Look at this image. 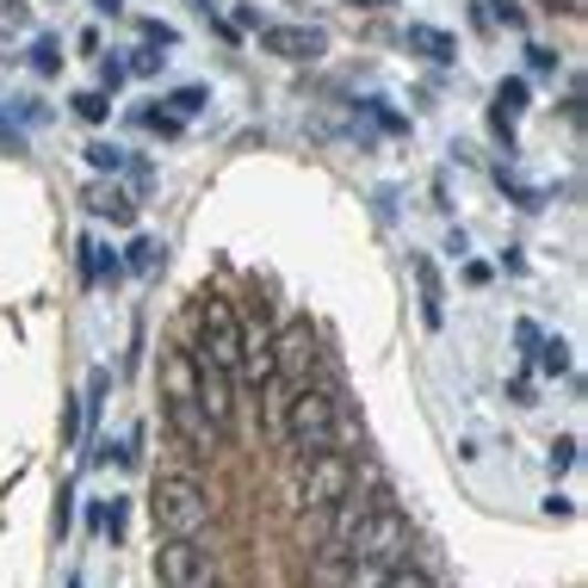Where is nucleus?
Returning <instances> with one entry per match:
<instances>
[{
    "instance_id": "obj_25",
    "label": "nucleus",
    "mask_w": 588,
    "mask_h": 588,
    "mask_svg": "<svg viewBox=\"0 0 588 588\" xmlns=\"http://www.w3.org/2000/svg\"><path fill=\"white\" fill-rule=\"evenodd\" d=\"M490 7H495V19H502V25H514V31L526 25V13H521V7H514V0H490Z\"/></svg>"
},
{
    "instance_id": "obj_11",
    "label": "nucleus",
    "mask_w": 588,
    "mask_h": 588,
    "mask_svg": "<svg viewBox=\"0 0 588 588\" xmlns=\"http://www.w3.org/2000/svg\"><path fill=\"white\" fill-rule=\"evenodd\" d=\"M192 390H199V359H192V347H168V354H161V397L180 402V397H192Z\"/></svg>"
},
{
    "instance_id": "obj_28",
    "label": "nucleus",
    "mask_w": 588,
    "mask_h": 588,
    "mask_svg": "<svg viewBox=\"0 0 588 588\" xmlns=\"http://www.w3.org/2000/svg\"><path fill=\"white\" fill-rule=\"evenodd\" d=\"M75 433H81V409L69 402V409H62V440H75Z\"/></svg>"
},
{
    "instance_id": "obj_3",
    "label": "nucleus",
    "mask_w": 588,
    "mask_h": 588,
    "mask_svg": "<svg viewBox=\"0 0 588 588\" xmlns=\"http://www.w3.org/2000/svg\"><path fill=\"white\" fill-rule=\"evenodd\" d=\"M409 539H416L409 521H402L397 508H385V502H371V514L347 533V539H340L335 557H340V564H385V570H397L402 552H409Z\"/></svg>"
},
{
    "instance_id": "obj_24",
    "label": "nucleus",
    "mask_w": 588,
    "mask_h": 588,
    "mask_svg": "<svg viewBox=\"0 0 588 588\" xmlns=\"http://www.w3.org/2000/svg\"><path fill=\"white\" fill-rule=\"evenodd\" d=\"M0 149L7 155H25V130H13V118L0 112Z\"/></svg>"
},
{
    "instance_id": "obj_17",
    "label": "nucleus",
    "mask_w": 588,
    "mask_h": 588,
    "mask_svg": "<svg viewBox=\"0 0 588 588\" xmlns=\"http://www.w3.org/2000/svg\"><path fill=\"white\" fill-rule=\"evenodd\" d=\"M378 588H440V582H433L428 570H402V564H397V570H390Z\"/></svg>"
},
{
    "instance_id": "obj_27",
    "label": "nucleus",
    "mask_w": 588,
    "mask_h": 588,
    "mask_svg": "<svg viewBox=\"0 0 588 588\" xmlns=\"http://www.w3.org/2000/svg\"><path fill=\"white\" fill-rule=\"evenodd\" d=\"M0 25H25V7H19V0H0Z\"/></svg>"
},
{
    "instance_id": "obj_5",
    "label": "nucleus",
    "mask_w": 588,
    "mask_h": 588,
    "mask_svg": "<svg viewBox=\"0 0 588 588\" xmlns=\"http://www.w3.org/2000/svg\"><path fill=\"white\" fill-rule=\"evenodd\" d=\"M155 576H161V588H217L223 564H217V552L204 539H161Z\"/></svg>"
},
{
    "instance_id": "obj_4",
    "label": "nucleus",
    "mask_w": 588,
    "mask_h": 588,
    "mask_svg": "<svg viewBox=\"0 0 588 588\" xmlns=\"http://www.w3.org/2000/svg\"><path fill=\"white\" fill-rule=\"evenodd\" d=\"M192 328H199V347H192V354H199L204 366H223L235 378V359H242V316H235V304L204 292L199 309H192Z\"/></svg>"
},
{
    "instance_id": "obj_29",
    "label": "nucleus",
    "mask_w": 588,
    "mask_h": 588,
    "mask_svg": "<svg viewBox=\"0 0 588 588\" xmlns=\"http://www.w3.org/2000/svg\"><path fill=\"white\" fill-rule=\"evenodd\" d=\"M93 7H99V13H118V7H124V0H93Z\"/></svg>"
},
{
    "instance_id": "obj_26",
    "label": "nucleus",
    "mask_w": 588,
    "mask_h": 588,
    "mask_svg": "<svg viewBox=\"0 0 588 588\" xmlns=\"http://www.w3.org/2000/svg\"><path fill=\"white\" fill-rule=\"evenodd\" d=\"M570 464H576V440H557V447H552V471H570Z\"/></svg>"
},
{
    "instance_id": "obj_20",
    "label": "nucleus",
    "mask_w": 588,
    "mask_h": 588,
    "mask_svg": "<svg viewBox=\"0 0 588 588\" xmlns=\"http://www.w3.org/2000/svg\"><path fill=\"white\" fill-rule=\"evenodd\" d=\"M168 106H174V118H192V112L204 106V87H180V93L168 99Z\"/></svg>"
},
{
    "instance_id": "obj_18",
    "label": "nucleus",
    "mask_w": 588,
    "mask_h": 588,
    "mask_svg": "<svg viewBox=\"0 0 588 588\" xmlns=\"http://www.w3.org/2000/svg\"><path fill=\"white\" fill-rule=\"evenodd\" d=\"M75 112H81L87 124H99V118L112 112V99H106V93H75Z\"/></svg>"
},
{
    "instance_id": "obj_7",
    "label": "nucleus",
    "mask_w": 588,
    "mask_h": 588,
    "mask_svg": "<svg viewBox=\"0 0 588 588\" xmlns=\"http://www.w3.org/2000/svg\"><path fill=\"white\" fill-rule=\"evenodd\" d=\"M309 371H316V328H309V316H292L273 335V378L297 390L309 385Z\"/></svg>"
},
{
    "instance_id": "obj_21",
    "label": "nucleus",
    "mask_w": 588,
    "mask_h": 588,
    "mask_svg": "<svg viewBox=\"0 0 588 588\" xmlns=\"http://www.w3.org/2000/svg\"><path fill=\"white\" fill-rule=\"evenodd\" d=\"M539 366H545V371H570V347H564V340H545V347H539Z\"/></svg>"
},
{
    "instance_id": "obj_1",
    "label": "nucleus",
    "mask_w": 588,
    "mask_h": 588,
    "mask_svg": "<svg viewBox=\"0 0 588 588\" xmlns=\"http://www.w3.org/2000/svg\"><path fill=\"white\" fill-rule=\"evenodd\" d=\"M149 521L161 539H204L217 521V502L199 477H186V471H161L149 490Z\"/></svg>"
},
{
    "instance_id": "obj_6",
    "label": "nucleus",
    "mask_w": 588,
    "mask_h": 588,
    "mask_svg": "<svg viewBox=\"0 0 588 588\" xmlns=\"http://www.w3.org/2000/svg\"><path fill=\"white\" fill-rule=\"evenodd\" d=\"M359 483V471H354V459L347 452H316V459H304V483H297V508L304 514H323V508H335L340 495Z\"/></svg>"
},
{
    "instance_id": "obj_22",
    "label": "nucleus",
    "mask_w": 588,
    "mask_h": 588,
    "mask_svg": "<svg viewBox=\"0 0 588 588\" xmlns=\"http://www.w3.org/2000/svg\"><path fill=\"white\" fill-rule=\"evenodd\" d=\"M155 69H161V50H155V44H143L137 56H130V69H124V75H155Z\"/></svg>"
},
{
    "instance_id": "obj_2",
    "label": "nucleus",
    "mask_w": 588,
    "mask_h": 588,
    "mask_svg": "<svg viewBox=\"0 0 588 588\" xmlns=\"http://www.w3.org/2000/svg\"><path fill=\"white\" fill-rule=\"evenodd\" d=\"M279 440H285L297 459L328 452L340 440V397L323 390V385H297L292 402H285V428H279Z\"/></svg>"
},
{
    "instance_id": "obj_10",
    "label": "nucleus",
    "mask_w": 588,
    "mask_h": 588,
    "mask_svg": "<svg viewBox=\"0 0 588 588\" xmlns=\"http://www.w3.org/2000/svg\"><path fill=\"white\" fill-rule=\"evenodd\" d=\"M266 56H285V62H316L328 50V38L316 25H266L261 31Z\"/></svg>"
},
{
    "instance_id": "obj_12",
    "label": "nucleus",
    "mask_w": 588,
    "mask_h": 588,
    "mask_svg": "<svg viewBox=\"0 0 588 588\" xmlns=\"http://www.w3.org/2000/svg\"><path fill=\"white\" fill-rule=\"evenodd\" d=\"M81 204H87L93 217H112V223H137V204L124 199L118 186H106V180H93L87 192H81Z\"/></svg>"
},
{
    "instance_id": "obj_19",
    "label": "nucleus",
    "mask_w": 588,
    "mask_h": 588,
    "mask_svg": "<svg viewBox=\"0 0 588 588\" xmlns=\"http://www.w3.org/2000/svg\"><path fill=\"white\" fill-rule=\"evenodd\" d=\"M87 161H93L99 174H118V168H124V149H112V143H93V149H87Z\"/></svg>"
},
{
    "instance_id": "obj_13",
    "label": "nucleus",
    "mask_w": 588,
    "mask_h": 588,
    "mask_svg": "<svg viewBox=\"0 0 588 588\" xmlns=\"http://www.w3.org/2000/svg\"><path fill=\"white\" fill-rule=\"evenodd\" d=\"M402 44L416 50V56H428V62H452V56H459V38L440 31V25H409V31H402Z\"/></svg>"
},
{
    "instance_id": "obj_23",
    "label": "nucleus",
    "mask_w": 588,
    "mask_h": 588,
    "mask_svg": "<svg viewBox=\"0 0 588 588\" xmlns=\"http://www.w3.org/2000/svg\"><path fill=\"white\" fill-rule=\"evenodd\" d=\"M155 254H161L155 242H130V261H124V266H130V273H149V266H155Z\"/></svg>"
},
{
    "instance_id": "obj_14",
    "label": "nucleus",
    "mask_w": 588,
    "mask_h": 588,
    "mask_svg": "<svg viewBox=\"0 0 588 588\" xmlns=\"http://www.w3.org/2000/svg\"><path fill=\"white\" fill-rule=\"evenodd\" d=\"M416 285H421V323L440 328L447 323V292H440V273H433L428 254H416Z\"/></svg>"
},
{
    "instance_id": "obj_9",
    "label": "nucleus",
    "mask_w": 588,
    "mask_h": 588,
    "mask_svg": "<svg viewBox=\"0 0 588 588\" xmlns=\"http://www.w3.org/2000/svg\"><path fill=\"white\" fill-rule=\"evenodd\" d=\"M192 359H199V354H192ZM192 397H199V409L211 416V428L230 433V416H235V378H230V371L199 359V390H192Z\"/></svg>"
},
{
    "instance_id": "obj_16",
    "label": "nucleus",
    "mask_w": 588,
    "mask_h": 588,
    "mask_svg": "<svg viewBox=\"0 0 588 588\" xmlns=\"http://www.w3.org/2000/svg\"><path fill=\"white\" fill-rule=\"evenodd\" d=\"M31 69H38V75H56V69H62V44H56V38H38V50H31Z\"/></svg>"
},
{
    "instance_id": "obj_8",
    "label": "nucleus",
    "mask_w": 588,
    "mask_h": 588,
    "mask_svg": "<svg viewBox=\"0 0 588 588\" xmlns=\"http://www.w3.org/2000/svg\"><path fill=\"white\" fill-rule=\"evenodd\" d=\"M168 421H174V433L186 440V452H192V459H211V452H217V440H223V428H211V416L199 409V397H180V402H168Z\"/></svg>"
},
{
    "instance_id": "obj_15",
    "label": "nucleus",
    "mask_w": 588,
    "mask_h": 588,
    "mask_svg": "<svg viewBox=\"0 0 588 588\" xmlns=\"http://www.w3.org/2000/svg\"><path fill=\"white\" fill-rule=\"evenodd\" d=\"M521 112H526V81L514 75V81H502V87H495V112H490V124L502 130V137H514Z\"/></svg>"
},
{
    "instance_id": "obj_30",
    "label": "nucleus",
    "mask_w": 588,
    "mask_h": 588,
    "mask_svg": "<svg viewBox=\"0 0 588 588\" xmlns=\"http://www.w3.org/2000/svg\"><path fill=\"white\" fill-rule=\"evenodd\" d=\"M371 7H397V0H371Z\"/></svg>"
}]
</instances>
